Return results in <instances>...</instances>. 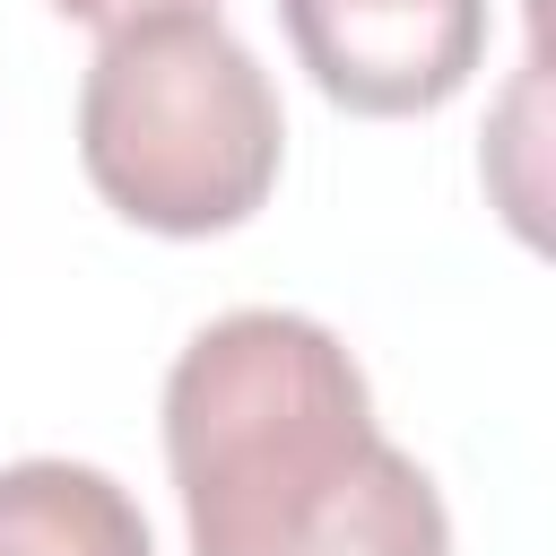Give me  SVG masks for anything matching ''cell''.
<instances>
[{
  "mask_svg": "<svg viewBox=\"0 0 556 556\" xmlns=\"http://www.w3.org/2000/svg\"><path fill=\"white\" fill-rule=\"evenodd\" d=\"M191 556H452L434 478L382 443L356 356L278 304L208 321L165 374Z\"/></svg>",
  "mask_w": 556,
  "mask_h": 556,
  "instance_id": "cell-1",
  "label": "cell"
},
{
  "mask_svg": "<svg viewBox=\"0 0 556 556\" xmlns=\"http://www.w3.org/2000/svg\"><path fill=\"white\" fill-rule=\"evenodd\" d=\"M278 87L217 26V9H174L113 26L78 87V165L148 235H226L278 182Z\"/></svg>",
  "mask_w": 556,
  "mask_h": 556,
  "instance_id": "cell-2",
  "label": "cell"
},
{
  "mask_svg": "<svg viewBox=\"0 0 556 556\" xmlns=\"http://www.w3.org/2000/svg\"><path fill=\"white\" fill-rule=\"evenodd\" d=\"M278 17L348 113H434L486 61V0H278Z\"/></svg>",
  "mask_w": 556,
  "mask_h": 556,
  "instance_id": "cell-3",
  "label": "cell"
},
{
  "mask_svg": "<svg viewBox=\"0 0 556 556\" xmlns=\"http://www.w3.org/2000/svg\"><path fill=\"white\" fill-rule=\"evenodd\" d=\"M0 556H156L139 504L87 460L0 469Z\"/></svg>",
  "mask_w": 556,
  "mask_h": 556,
  "instance_id": "cell-4",
  "label": "cell"
},
{
  "mask_svg": "<svg viewBox=\"0 0 556 556\" xmlns=\"http://www.w3.org/2000/svg\"><path fill=\"white\" fill-rule=\"evenodd\" d=\"M61 17H78V26H139V17H174V9H217V0H52Z\"/></svg>",
  "mask_w": 556,
  "mask_h": 556,
  "instance_id": "cell-5",
  "label": "cell"
}]
</instances>
